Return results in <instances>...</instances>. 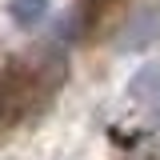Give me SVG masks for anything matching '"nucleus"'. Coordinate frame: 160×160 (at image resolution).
I'll return each mask as SVG.
<instances>
[{
	"label": "nucleus",
	"instance_id": "obj_1",
	"mask_svg": "<svg viewBox=\"0 0 160 160\" xmlns=\"http://www.w3.org/2000/svg\"><path fill=\"white\" fill-rule=\"evenodd\" d=\"M44 12H48V0H8V16H12V24H20V28L40 24Z\"/></svg>",
	"mask_w": 160,
	"mask_h": 160
}]
</instances>
